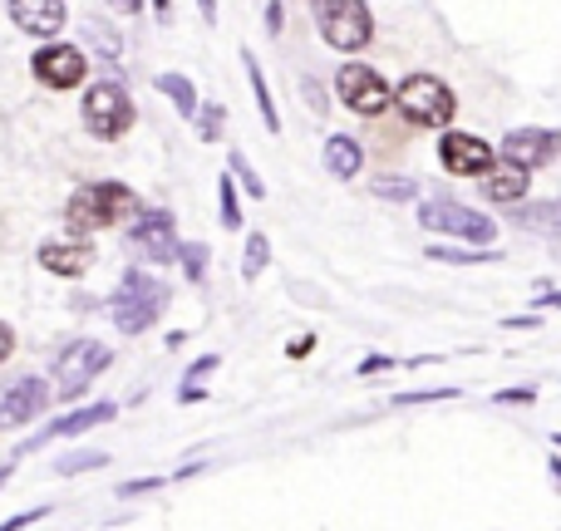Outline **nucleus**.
Here are the masks:
<instances>
[{
  "label": "nucleus",
  "mask_w": 561,
  "mask_h": 531,
  "mask_svg": "<svg viewBox=\"0 0 561 531\" xmlns=\"http://www.w3.org/2000/svg\"><path fill=\"white\" fill-rule=\"evenodd\" d=\"M178 252H183V242H178V227L168 207H153V212L138 217V227H128V256L138 266H168L178 262Z\"/></svg>",
  "instance_id": "1a4fd4ad"
},
{
  "label": "nucleus",
  "mask_w": 561,
  "mask_h": 531,
  "mask_svg": "<svg viewBox=\"0 0 561 531\" xmlns=\"http://www.w3.org/2000/svg\"><path fill=\"white\" fill-rule=\"evenodd\" d=\"M10 355H15V330H10L5 320H0V365H5Z\"/></svg>",
  "instance_id": "c9c22d12"
},
{
  "label": "nucleus",
  "mask_w": 561,
  "mask_h": 531,
  "mask_svg": "<svg viewBox=\"0 0 561 531\" xmlns=\"http://www.w3.org/2000/svg\"><path fill=\"white\" fill-rule=\"evenodd\" d=\"M242 69H247V84H252V94H256V108H262L266 134H280V114L272 104V89H266V74H262V65H256L252 49H242Z\"/></svg>",
  "instance_id": "412c9836"
},
{
  "label": "nucleus",
  "mask_w": 561,
  "mask_h": 531,
  "mask_svg": "<svg viewBox=\"0 0 561 531\" xmlns=\"http://www.w3.org/2000/svg\"><path fill=\"white\" fill-rule=\"evenodd\" d=\"M266 266H272V236L252 232L247 236V252H242V280H262Z\"/></svg>",
  "instance_id": "5701e85b"
},
{
  "label": "nucleus",
  "mask_w": 561,
  "mask_h": 531,
  "mask_svg": "<svg viewBox=\"0 0 561 531\" xmlns=\"http://www.w3.org/2000/svg\"><path fill=\"white\" fill-rule=\"evenodd\" d=\"M552 443H557V448H561V434H552Z\"/></svg>",
  "instance_id": "de8ad7c7"
},
{
  "label": "nucleus",
  "mask_w": 561,
  "mask_h": 531,
  "mask_svg": "<svg viewBox=\"0 0 561 531\" xmlns=\"http://www.w3.org/2000/svg\"><path fill=\"white\" fill-rule=\"evenodd\" d=\"M217 217H222L227 232H237L242 227V193H237V177L222 173V183H217Z\"/></svg>",
  "instance_id": "393cba45"
},
{
  "label": "nucleus",
  "mask_w": 561,
  "mask_h": 531,
  "mask_svg": "<svg viewBox=\"0 0 561 531\" xmlns=\"http://www.w3.org/2000/svg\"><path fill=\"white\" fill-rule=\"evenodd\" d=\"M335 99L350 108V114L379 118L389 104H394V89H389V79L379 74V69H369V65H359V59H350V65L335 69Z\"/></svg>",
  "instance_id": "6e6552de"
},
{
  "label": "nucleus",
  "mask_w": 561,
  "mask_h": 531,
  "mask_svg": "<svg viewBox=\"0 0 561 531\" xmlns=\"http://www.w3.org/2000/svg\"><path fill=\"white\" fill-rule=\"evenodd\" d=\"M153 89H158L163 99H173V108H178L183 118H197V108H203V104H197V84H193L187 74H158Z\"/></svg>",
  "instance_id": "4be33fe9"
},
{
  "label": "nucleus",
  "mask_w": 561,
  "mask_h": 531,
  "mask_svg": "<svg viewBox=\"0 0 561 531\" xmlns=\"http://www.w3.org/2000/svg\"><path fill=\"white\" fill-rule=\"evenodd\" d=\"M163 487V477H138V483H124L118 487V497H138V493H158Z\"/></svg>",
  "instance_id": "72a5a7b5"
},
{
  "label": "nucleus",
  "mask_w": 561,
  "mask_h": 531,
  "mask_svg": "<svg viewBox=\"0 0 561 531\" xmlns=\"http://www.w3.org/2000/svg\"><path fill=\"white\" fill-rule=\"evenodd\" d=\"M10 20L30 39H55L65 30V0H10Z\"/></svg>",
  "instance_id": "f3484780"
},
{
  "label": "nucleus",
  "mask_w": 561,
  "mask_h": 531,
  "mask_svg": "<svg viewBox=\"0 0 561 531\" xmlns=\"http://www.w3.org/2000/svg\"><path fill=\"white\" fill-rule=\"evenodd\" d=\"M527 193H533V168L497 153V163L483 173V197L497 207H517V203H527Z\"/></svg>",
  "instance_id": "4468645a"
},
{
  "label": "nucleus",
  "mask_w": 561,
  "mask_h": 531,
  "mask_svg": "<svg viewBox=\"0 0 561 531\" xmlns=\"http://www.w3.org/2000/svg\"><path fill=\"white\" fill-rule=\"evenodd\" d=\"M10 473H15V467H0V483H5V477H10Z\"/></svg>",
  "instance_id": "49530a36"
},
{
  "label": "nucleus",
  "mask_w": 561,
  "mask_h": 531,
  "mask_svg": "<svg viewBox=\"0 0 561 531\" xmlns=\"http://www.w3.org/2000/svg\"><path fill=\"white\" fill-rule=\"evenodd\" d=\"M280 20H286V10H280V5H276V0H272V5H266V30H272V35H276V30H280Z\"/></svg>",
  "instance_id": "58836bf2"
},
{
  "label": "nucleus",
  "mask_w": 561,
  "mask_h": 531,
  "mask_svg": "<svg viewBox=\"0 0 561 531\" xmlns=\"http://www.w3.org/2000/svg\"><path fill=\"white\" fill-rule=\"evenodd\" d=\"M222 118H227L222 104H203L197 108V138H203V143H217V138H222Z\"/></svg>",
  "instance_id": "c756f323"
},
{
  "label": "nucleus",
  "mask_w": 561,
  "mask_h": 531,
  "mask_svg": "<svg viewBox=\"0 0 561 531\" xmlns=\"http://www.w3.org/2000/svg\"><path fill=\"white\" fill-rule=\"evenodd\" d=\"M493 404L513 408V404H537V384H517V389H497Z\"/></svg>",
  "instance_id": "2f4dec72"
},
{
  "label": "nucleus",
  "mask_w": 561,
  "mask_h": 531,
  "mask_svg": "<svg viewBox=\"0 0 561 531\" xmlns=\"http://www.w3.org/2000/svg\"><path fill=\"white\" fill-rule=\"evenodd\" d=\"M385 369H394V359H389V355H369V359H359V374H385Z\"/></svg>",
  "instance_id": "f704fd0d"
},
{
  "label": "nucleus",
  "mask_w": 561,
  "mask_h": 531,
  "mask_svg": "<svg viewBox=\"0 0 561 531\" xmlns=\"http://www.w3.org/2000/svg\"><path fill=\"white\" fill-rule=\"evenodd\" d=\"M316 25H320V39L340 55H355L375 39V15H369L365 0H320L316 5Z\"/></svg>",
  "instance_id": "423d86ee"
},
{
  "label": "nucleus",
  "mask_w": 561,
  "mask_h": 531,
  "mask_svg": "<svg viewBox=\"0 0 561 531\" xmlns=\"http://www.w3.org/2000/svg\"><path fill=\"white\" fill-rule=\"evenodd\" d=\"M428 262H448V266H503L497 246H428Z\"/></svg>",
  "instance_id": "aec40b11"
},
{
  "label": "nucleus",
  "mask_w": 561,
  "mask_h": 531,
  "mask_svg": "<svg viewBox=\"0 0 561 531\" xmlns=\"http://www.w3.org/2000/svg\"><path fill=\"white\" fill-rule=\"evenodd\" d=\"M438 163L454 177H483L488 168L497 163V148H488L478 134H463V128H448L438 138Z\"/></svg>",
  "instance_id": "9d476101"
},
{
  "label": "nucleus",
  "mask_w": 561,
  "mask_h": 531,
  "mask_svg": "<svg viewBox=\"0 0 561 531\" xmlns=\"http://www.w3.org/2000/svg\"><path fill=\"white\" fill-rule=\"evenodd\" d=\"M497 153L523 168H547V163H557V153H561V128H513V134L497 143Z\"/></svg>",
  "instance_id": "ddd939ff"
},
{
  "label": "nucleus",
  "mask_w": 561,
  "mask_h": 531,
  "mask_svg": "<svg viewBox=\"0 0 561 531\" xmlns=\"http://www.w3.org/2000/svg\"><path fill=\"white\" fill-rule=\"evenodd\" d=\"M306 99L316 104V114H325V94H320V84H310V79H306Z\"/></svg>",
  "instance_id": "a19ab883"
},
{
  "label": "nucleus",
  "mask_w": 561,
  "mask_h": 531,
  "mask_svg": "<svg viewBox=\"0 0 561 531\" xmlns=\"http://www.w3.org/2000/svg\"><path fill=\"white\" fill-rule=\"evenodd\" d=\"M394 108L414 128H444L448 134V128H454V114H458V94L438 74H409L404 84L394 89Z\"/></svg>",
  "instance_id": "20e7f679"
},
{
  "label": "nucleus",
  "mask_w": 561,
  "mask_h": 531,
  "mask_svg": "<svg viewBox=\"0 0 561 531\" xmlns=\"http://www.w3.org/2000/svg\"><path fill=\"white\" fill-rule=\"evenodd\" d=\"M114 365V345H99V339H75L65 355L55 359V399L75 404L79 394L94 389V379Z\"/></svg>",
  "instance_id": "0eeeda50"
},
{
  "label": "nucleus",
  "mask_w": 561,
  "mask_h": 531,
  "mask_svg": "<svg viewBox=\"0 0 561 531\" xmlns=\"http://www.w3.org/2000/svg\"><path fill=\"white\" fill-rule=\"evenodd\" d=\"M369 193L379 197V203H419V183L414 177H399V173H385L369 183Z\"/></svg>",
  "instance_id": "b1692460"
},
{
  "label": "nucleus",
  "mask_w": 561,
  "mask_h": 531,
  "mask_svg": "<svg viewBox=\"0 0 561 531\" xmlns=\"http://www.w3.org/2000/svg\"><path fill=\"white\" fill-rule=\"evenodd\" d=\"M552 477H557V487H561V458H552Z\"/></svg>",
  "instance_id": "a18cd8bd"
},
{
  "label": "nucleus",
  "mask_w": 561,
  "mask_h": 531,
  "mask_svg": "<svg viewBox=\"0 0 561 531\" xmlns=\"http://www.w3.org/2000/svg\"><path fill=\"white\" fill-rule=\"evenodd\" d=\"M325 173L335 177V183H355V177L365 173V143L350 134H330L325 138Z\"/></svg>",
  "instance_id": "a211bd4d"
},
{
  "label": "nucleus",
  "mask_w": 561,
  "mask_h": 531,
  "mask_svg": "<svg viewBox=\"0 0 561 531\" xmlns=\"http://www.w3.org/2000/svg\"><path fill=\"white\" fill-rule=\"evenodd\" d=\"M153 10H158V20H168L173 15V0H153Z\"/></svg>",
  "instance_id": "c03bdc74"
},
{
  "label": "nucleus",
  "mask_w": 561,
  "mask_h": 531,
  "mask_svg": "<svg viewBox=\"0 0 561 531\" xmlns=\"http://www.w3.org/2000/svg\"><path fill=\"white\" fill-rule=\"evenodd\" d=\"M197 15H203L207 25H217V0H197Z\"/></svg>",
  "instance_id": "79ce46f5"
},
{
  "label": "nucleus",
  "mask_w": 561,
  "mask_h": 531,
  "mask_svg": "<svg viewBox=\"0 0 561 531\" xmlns=\"http://www.w3.org/2000/svg\"><path fill=\"white\" fill-rule=\"evenodd\" d=\"M84 35H89V45H94L104 59H118V55H124V39H118V35H108V25H99V20H89V25H84Z\"/></svg>",
  "instance_id": "7c9ffc66"
},
{
  "label": "nucleus",
  "mask_w": 561,
  "mask_h": 531,
  "mask_svg": "<svg viewBox=\"0 0 561 531\" xmlns=\"http://www.w3.org/2000/svg\"><path fill=\"white\" fill-rule=\"evenodd\" d=\"M168 300H173L168 280H158L153 270H144V266H128L124 276H118L114 296H108V315H114V325L124 330V335H144L168 310Z\"/></svg>",
  "instance_id": "f257e3e1"
},
{
  "label": "nucleus",
  "mask_w": 561,
  "mask_h": 531,
  "mask_svg": "<svg viewBox=\"0 0 561 531\" xmlns=\"http://www.w3.org/2000/svg\"><path fill=\"white\" fill-rule=\"evenodd\" d=\"M39 517H49V507H30V512H15L0 531H25V527H35Z\"/></svg>",
  "instance_id": "473e14b6"
},
{
  "label": "nucleus",
  "mask_w": 561,
  "mask_h": 531,
  "mask_svg": "<svg viewBox=\"0 0 561 531\" xmlns=\"http://www.w3.org/2000/svg\"><path fill=\"white\" fill-rule=\"evenodd\" d=\"M513 222L523 227V232L561 236V197H552V203H517L513 207Z\"/></svg>",
  "instance_id": "6ab92c4d"
},
{
  "label": "nucleus",
  "mask_w": 561,
  "mask_h": 531,
  "mask_svg": "<svg viewBox=\"0 0 561 531\" xmlns=\"http://www.w3.org/2000/svg\"><path fill=\"white\" fill-rule=\"evenodd\" d=\"M503 325L507 330H537V325H542V315H507Z\"/></svg>",
  "instance_id": "e433bc0d"
},
{
  "label": "nucleus",
  "mask_w": 561,
  "mask_h": 531,
  "mask_svg": "<svg viewBox=\"0 0 561 531\" xmlns=\"http://www.w3.org/2000/svg\"><path fill=\"white\" fill-rule=\"evenodd\" d=\"M227 173L237 177V187H242L247 197H266V183H262V173H256V168L247 163V153H237V148H232V158H227Z\"/></svg>",
  "instance_id": "a878e982"
},
{
  "label": "nucleus",
  "mask_w": 561,
  "mask_h": 531,
  "mask_svg": "<svg viewBox=\"0 0 561 531\" xmlns=\"http://www.w3.org/2000/svg\"><path fill=\"white\" fill-rule=\"evenodd\" d=\"M444 399H463L458 384H438V389H404L394 394V408H409V404H444Z\"/></svg>",
  "instance_id": "bb28decb"
},
{
  "label": "nucleus",
  "mask_w": 561,
  "mask_h": 531,
  "mask_svg": "<svg viewBox=\"0 0 561 531\" xmlns=\"http://www.w3.org/2000/svg\"><path fill=\"white\" fill-rule=\"evenodd\" d=\"M108 463V453H65L55 463V473L59 477H75V473H99V467Z\"/></svg>",
  "instance_id": "c85d7f7f"
},
{
  "label": "nucleus",
  "mask_w": 561,
  "mask_h": 531,
  "mask_svg": "<svg viewBox=\"0 0 561 531\" xmlns=\"http://www.w3.org/2000/svg\"><path fill=\"white\" fill-rule=\"evenodd\" d=\"M310 349H316V339L310 335H300V339H290V359H306Z\"/></svg>",
  "instance_id": "4c0bfd02"
},
{
  "label": "nucleus",
  "mask_w": 561,
  "mask_h": 531,
  "mask_svg": "<svg viewBox=\"0 0 561 531\" xmlns=\"http://www.w3.org/2000/svg\"><path fill=\"white\" fill-rule=\"evenodd\" d=\"M118 418V404H89V408H75V414H65V418H55L49 428H39L30 443H20V453H35V448H45V443H55V438H79V434H89V428H99V424H114Z\"/></svg>",
  "instance_id": "dca6fc26"
},
{
  "label": "nucleus",
  "mask_w": 561,
  "mask_h": 531,
  "mask_svg": "<svg viewBox=\"0 0 561 531\" xmlns=\"http://www.w3.org/2000/svg\"><path fill=\"white\" fill-rule=\"evenodd\" d=\"M138 212V193L124 183H89L79 187L75 197L65 203V222L69 236H89V232H104V227H118Z\"/></svg>",
  "instance_id": "f03ea898"
},
{
  "label": "nucleus",
  "mask_w": 561,
  "mask_h": 531,
  "mask_svg": "<svg viewBox=\"0 0 561 531\" xmlns=\"http://www.w3.org/2000/svg\"><path fill=\"white\" fill-rule=\"evenodd\" d=\"M30 69H35V79L45 89H79L84 84V74H89V59H84V49L79 45H45V49H35V59H30Z\"/></svg>",
  "instance_id": "9b49d317"
},
{
  "label": "nucleus",
  "mask_w": 561,
  "mask_h": 531,
  "mask_svg": "<svg viewBox=\"0 0 561 531\" xmlns=\"http://www.w3.org/2000/svg\"><path fill=\"white\" fill-rule=\"evenodd\" d=\"M306 5H320V0H306Z\"/></svg>",
  "instance_id": "09e8293b"
},
{
  "label": "nucleus",
  "mask_w": 561,
  "mask_h": 531,
  "mask_svg": "<svg viewBox=\"0 0 561 531\" xmlns=\"http://www.w3.org/2000/svg\"><path fill=\"white\" fill-rule=\"evenodd\" d=\"M49 399H55V389H49L45 379H35V374L15 379V384L0 394V428H25V424H35V418L45 414Z\"/></svg>",
  "instance_id": "f8f14e48"
},
{
  "label": "nucleus",
  "mask_w": 561,
  "mask_h": 531,
  "mask_svg": "<svg viewBox=\"0 0 561 531\" xmlns=\"http://www.w3.org/2000/svg\"><path fill=\"white\" fill-rule=\"evenodd\" d=\"M35 262L49 270V276H84L89 266H94V246L84 242V236H49V242H39Z\"/></svg>",
  "instance_id": "2eb2a0df"
},
{
  "label": "nucleus",
  "mask_w": 561,
  "mask_h": 531,
  "mask_svg": "<svg viewBox=\"0 0 561 531\" xmlns=\"http://www.w3.org/2000/svg\"><path fill=\"white\" fill-rule=\"evenodd\" d=\"M419 227L434 236H454L463 246H493L497 242V222L478 207L458 203V197H424L419 203Z\"/></svg>",
  "instance_id": "7ed1b4c3"
},
{
  "label": "nucleus",
  "mask_w": 561,
  "mask_h": 531,
  "mask_svg": "<svg viewBox=\"0 0 561 531\" xmlns=\"http://www.w3.org/2000/svg\"><path fill=\"white\" fill-rule=\"evenodd\" d=\"M533 305H542V310H561V290H542V296H537Z\"/></svg>",
  "instance_id": "ea45409f"
},
{
  "label": "nucleus",
  "mask_w": 561,
  "mask_h": 531,
  "mask_svg": "<svg viewBox=\"0 0 561 531\" xmlns=\"http://www.w3.org/2000/svg\"><path fill=\"white\" fill-rule=\"evenodd\" d=\"M108 5L124 10V15H138V10H144V0H108Z\"/></svg>",
  "instance_id": "37998d69"
},
{
  "label": "nucleus",
  "mask_w": 561,
  "mask_h": 531,
  "mask_svg": "<svg viewBox=\"0 0 561 531\" xmlns=\"http://www.w3.org/2000/svg\"><path fill=\"white\" fill-rule=\"evenodd\" d=\"M79 118H84V128L99 138V143H114V138H124L128 128H134L138 108H134V94H128L118 79H99V84L84 89Z\"/></svg>",
  "instance_id": "39448f33"
},
{
  "label": "nucleus",
  "mask_w": 561,
  "mask_h": 531,
  "mask_svg": "<svg viewBox=\"0 0 561 531\" xmlns=\"http://www.w3.org/2000/svg\"><path fill=\"white\" fill-rule=\"evenodd\" d=\"M207 256H213V252H207V242H187L183 252H178V262H183V276L193 280V286H203V280H207Z\"/></svg>",
  "instance_id": "cd10ccee"
}]
</instances>
